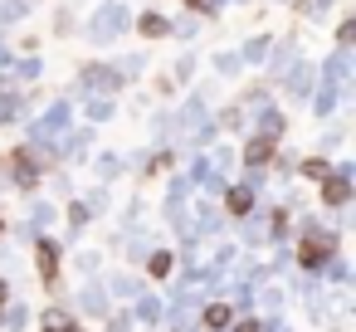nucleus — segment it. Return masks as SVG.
I'll return each mask as SVG.
<instances>
[{
  "instance_id": "f257e3e1",
  "label": "nucleus",
  "mask_w": 356,
  "mask_h": 332,
  "mask_svg": "<svg viewBox=\"0 0 356 332\" xmlns=\"http://www.w3.org/2000/svg\"><path fill=\"white\" fill-rule=\"evenodd\" d=\"M327 254H332V239H327V235H312V244H302V264H307V269L322 264Z\"/></svg>"
},
{
  "instance_id": "f03ea898",
  "label": "nucleus",
  "mask_w": 356,
  "mask_h": 332,
  "mask_svg": "<svg viewBox=\"0 0 356 332\" xmlns=\"http://www.w3.org/2000/svg\"><path fill=\"white\" fill-rule=\"evenodd\" d=\"M40 274H44V283H54V269H59V254H54V244H40Z\"/></svg>"
},
{
  "instance_id": "7ed1b4c3",
  "label": "nucleus",
  "mask_w": 356,
  "mask_h": 332,
  "mask_svg": "<svg viewBox=\"0 0 356 332\" xmlns=\"http://www.w3.org/2000/svg\"><path fill=\"white\" fill-rule=\"evenodd\" d=\"M268 157H273V142H268V137H259V142H249V161H254V166H264Z\"/></svg>"
},
{
  "instance_id": "20e7f679",
  "label": "nucleus",
  "mask_w": 356,
  "mask_h": 332,
  "mask_svg": "<svg viewBox=\"0 0 356 332\" xmlns=\"http://www.w3.org/2000/svg\"><path fill=\"white\" fill-rule=\"evenodd\" d=\"M142 35H147V40L166 35V20H161V15H142Z\"/></svg>"
},
{
  "instance_id": "39448f33",
  "label": "nucleus",
  "mask_w": 356,
  "mask_h": 332,
  "mask_svg": "<svg viewBox=\"0 0 356 332\" xmlns=\"http://www.w3.org/2000/svg\"><path fill=\"white\" fill-rule=\"evenodd\" d=\"M15 176H20L25 186L35 181V166H30V152H15Z\"/></svg>"
},
{
  "instance_id": "423d86ee",
  "label": "nucleus",
  "mask_w": 356,
  "mask_h": 332,
  "mask_svg": "<svg viewBox=\"0 0 356 332\" xmlns=\"http://www.w3.org/2000/svg\"><path fill=\"white\" fill-rule=\"evenodd\" d=\"M249 205H254V196H249L244 186H239V191H229V210H234V215H244Z\"/></svg>"
},
{
  "instance_id": "0eeeda50",
  "label": "nucleus",
  "mask_w": 356,
  "mask_h": 332,
  "mask_svg": "<svg viewBox=\"0 0 356 332\" xmlns=\"http://www.w3.org/2000/svg\"><path fill=\"white\" fill-rule=\"evenodd\" d=\"M346 200V181H327V205H341Z\"/></svg>"
},
{
  "instance_id": "6e6552de",
  "label": "nucleus",
  "mask_w": 356,
  "mask_h": 332,
  "mask_svg": "<svg viewBox=\"0 0 356 332\" xmlns=\"http://www.w3.org/2000/svg\"><path fill=\"white\" fill-rule=\"evenodd\" d=\"M205 322H210V327H225V322H229V308H225V303H215V308L205 313Z\"/></svg>"
},
{
  "instance_id": "1a4fd4ad",
  "label": "nucleus",
  "mask_w": 356,
  "mask_h": 332,
  "mask_svg": "<svg viewBox=\"0 0 356 332\" xmlns=\"http://www.w3.org/2000/svg\"><path fill=\"white\" fill-rule=\"evenodd\" d=\"M166 269H171V254H156V259H152V274H156V278H161V274H166Z\"/></svg>"
},
{
  "instance_id": "9d476101",
  "label": "nucleus",
  "mask_w": 356,
  "mask_h": 332,
  "mask_svg": "<svg viewBox=\"0 0 356 332\" xmlns=\"http://www.w3.org/2000/svg\"><path fill=\"white\" fill-rule=\"evenodd\" d=\"M0 298H6V283H0Z\"/></svg>"
}]
</instances>
